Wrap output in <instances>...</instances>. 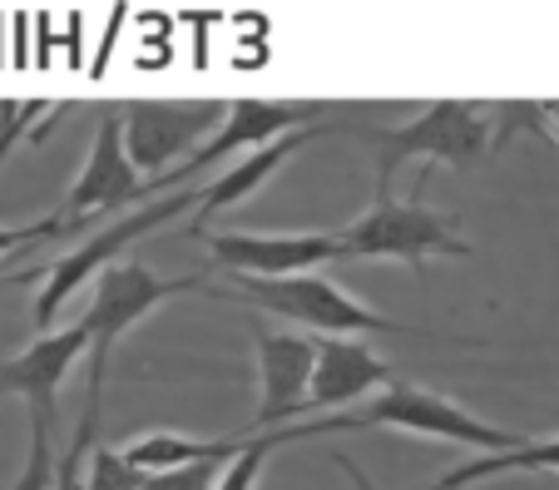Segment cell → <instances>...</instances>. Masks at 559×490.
Here are the masks:
<instances>
[{"label": "cell", "instance_id": "1", "mask_svg": "<svg viewBox=\"0 0 559 490\" xmlns=\"http://www.w3.org/2000/svg\"><path fill=\"white\" fill-rule=\"evenodd\" d=\"M233 298L248 302L258 312L293 322L297 332L312 337H421V342H465V337H441V332L396 322L386 312H377L371 302L352 298L347 288H337L322 273H297V277H238Z\"/></svg>", "mask_w": 559, "mask_h": 490}, {"label": "cell", "instance_id": "2", "mask_svg": "<svg viewBox=\"0 0 559 490\" xmlns=\"http://www.w3.org/2000/svg\"><path fill=\"white\" fill-rule=\"evenodd\" d=\"M371 427H391L406 431V437H426V441H445V446H465L475 456H496V451L520 446L525 437L496 427V421H480L475 411L455 406L451 396L421 392L412 382H391L377 402H367L361 411H337L328 421H302L307 437H332V431H371Z\"/></svg>", "mask_w": 559, "mask_h": 490}, {"label": "cell", "instance_id": "3", "mask_svg": "<svg viewBox=\"0 0 559 490\" xmlns=\"http://www.w3.org/2000/svg\"><path fill=\"white\" fill-rule=\"evenodd\" d=\"M199 273H183V277H164L154 267L134 263V258H119L109 263L105 273L95 277V298H90L85 318L80 327L90 332V382H85V421H99V402H105V372H109V357H115V342L124 332H134L139 322L148 318L154 308H164L169 298L179 292H203Z\"/></svg>", "mask_w": 559, "mask_h": 490}, {"label": "cell", "instance_id": "4", "mask_svg": "<svg viewBox=\"0 0 559 490\" xmlns=\"http://www.w3.org/2000/svg\"><path fill=\"white\" fill-rule=\"evenodd\" d=\"M371 139V159H377V199L391 193L396 169L412 159L421 164H451V169H475L496 150V134H490V115H480L465 99H441V105H426L416 119L396 129H367Z\"/></svg>", "mask_w": 559, "mask_h": 490}, {"label": "cell", "instance_id": "5", "mask_svg": "<svg viewBox=\"0 0 559 490\" xmlns=\"http://www.w3.org/2000/svg\"><path fill=\"white\" fill-rule=\"evenodd\" d=\"M189 208H199V193H193V189L164 193V199H148L144 208H129V214H119L115 224H105L99 234H90L80 248H70V253L40 263V292H35V308H31L35 337H40V332H50L64 302L85 288L90 277L105 273L109 263H119L129 243H139L144 234H154L158 224H169V218L189 214Z\"/></svg>", "mask_w": 559, "mask_h": 490}, {"label": "cell", "instance_id": "6", "mask_svg": "<svg viewBox=\"0 0 559 490\" xmlns=\"http://www.w3.org/2000/svg\"><path fill=\"white\" fill-rule=\"evenodd\" d=\"M342 258H396L426 273L431 258H475V243L455 234V214H436L421 199H377L361 218L337 228Z\"/></svg>", "mask_w": 559, "mask_h": 490}, {"label": "cell", "instance_id": "7", "mask_svg": "<svg viewBox=\"0 0 559 490\" xmlns=\"http://www.w3.org/2000/svg\"><path fill=\"white\" fill-rule=\"evenodd\" d=\"M223 115H228V105H218V99H199V105H189V99H139V105L119 109L124 150L139 174L164 179V174L179 169V159L189 164L199 154L193 144L203 134H218Z\"/></svg>", "mask_w": 559, "mask_h": 490}, {"label": "cell", "instance_id": "8", "mask_svg": "<svg viewBox=\"0 0 559 490\" xmlns=\"http://www.w3.org/2000/svg\"><path fill=\"white\" fill-rule=\"evenodd\" d=\"M312 124H322V105H267V99H238V105H228L218 134H213L189 164H179L174 174L144 183L139 199L148 203V199H164V193H179V183H189L193 174L209 169V164L228 159V154H238V150L253 154V150H263V144H273V139H287V134L312 129Z\"/></svg>", "mask_w": 559, "mask_h": 490}, {"label": "cell", "instance_id": "9", "mask_svg": "<svg viewBox=\"0 0 559 490\" xmlns=\"http://www.w3.org/2000/svg\"><path fill=\"white\" fill-rule=\"evenodd\" d=\"M253 352H258V416L253 431H283V421L307 411L317 367V337L312 332H277L253 318Z\"/></svg>", "mask_w": 559, "mask_h": 490}, {"label": "cell", "instance_id": "10", "mask_svg": "<svg viewBox=\"0 0 559 490\" xmlns=\"http://www.w3.org/2000/svg\"><path fill=\"white\" fill-rule=\"evenodd\" d=\"M189 238H199L213 253V263H223L233 277H297L342 258L337 234H238V228L209 234V228H189Z\"/></svg>", "mask_w": 559, "mask_h": 490}, {"label": "cell", "instance_id": "11", "mask_svg": "<svg viewBox=\"0 0 559 490\" xmlns=\"http://www.w3.org/2000/svg\"><path fill=\"white\" fill-rule=\"evenodd\" d=\"M139 189H144V179H139L134 159L124 150V119H119V109H105L95 124V144H90L85 169H80L70 199H64V218L74 228H85L109 214L119 218L139 203Z\"/></svg>", "mask_w": 559, "mask_h": 490}, {"label": "cell", "instance_id": "12", "mask_svg": "<svg viewBox=\"0 0 559 490\" xmlns=\"http://www.w3.org/2000/svg\"><path fill=\"white\" fill-rule=\"evenodd\" d=\"M85 352H90V332L80 322H70L60 332H40L21 357L0 362V396H21L35 421H55V402H60L64 377H70V367Z\"/></svg>", "mask_w": 559, "mask_h": 490}, {"label": "cell", "instance_id": "13", "mask_svg": "<svg viewBox=\"0 0 559 490\" xmlns=\"http://www.w3.org/2000/svg\"><path fill=\"white\" fill-rule=\"evenodd\" d=\"M402 377L391 372L361 337H322L317 342V367H312V392H307V411H342V406L361 402L367 392H386Z\"/></svg>", "mask_w": 559, "mask_h": 490}, {"label": "cell", "instance_id": "14", "mask_svg": "<svg viewBox=\"0 0 559 490\" xmlns=\"http://www.w3.org/2000/svg\"><path fill=\"white\" fill-rule=\"evenodd\" d=\"M312 134H328V124H312V129H297V134H287V139H273V144H263V150L243 154L238 164H228L213 183H203L199 208H193L199 224H213L218 214H228V208H238L243 199H253V193L263 189V183L273 179V174L283 169L297 150H302V144H312Z\"/></svg>", "mask_w": 559, "mask_h": 490}, {"label": "cell", "instance_id": "15", "mask_svg": "<svg viewBox=\"0 0 559 490\" xmlns=\"http://www.w3.org/2000/svg\"><path fill=\"white\" fill-rule=\"evenodd\" d=\"M496 476H559V437L520 441V446L496 451V456H471L455 470L436 476L426 490H465V486H475V480H496Z\"/></svg>", "mask_w": 559, "mask_h": 490}, {"label": "cell", "instance_id": "16", "mask_svg": "<svg viewBox=\"0 0 559 490\" xmlns=\"http://www.w3.org/2000/svg\"><path fill=\"white\" fill-rule=\"evenodd\" d=\"M253 446V437H223V441H199V437H179V431H148V437H134L124 446V456L134 461L139 470L158 476V470L174 466H193V461H233Z\"/></svg>", "mask_w": 559, "mask_h": 490}, {"label": "cell", "instance_id": "17", "mask_svg": "<svg viewBox=\"0 0 559 490\" xmlns=\"http://www.w3.org/2000/svg\"><path fill=\"white\" fill-rule=\"evenodd\" d=\"M287 441H307L302 421H297V427H283V431H263V437H253V446H248L243 456H233L228 466H223V480H218V490H258V480H263V466H267V456H273L277 446H287Z\"/></svg>", "mask_w": 559, "mask_h": 490}, {"label": "cell", "instance_id": "18", "mask_svg": "<svg viewBox=\"0 0 559 490\" xmlns=\"http://www.w3.org/2000/svg\"><path fill=\"white\" fill-rule=\"evenodd\" d=\"M148 470H139L124 451L99 446L90 451V470H85V490H144Z\"/></svg>", "mask_w": 559, "mask_h": 490}, {"label": "cell", "instance_id": "19", "mask_svg": "<svg viewBox=\"0 0 559 490\" xmlns=\"http://www.w3.org/2000/svg\"><path fill=\"white\" fill-rule=\"evenodd\" d=\"M50 427L55 421H35L31 416V456H25L21 476H15L11 490H55V446H50Z\"/></svg>", "mask_w": 559, "mask_h": 490}, {"label": "cell", "instance_id": "20", "mask_svg": "<svg viewBox=\"0 0 559 490\" xmlns=\"http://www.w3.org/2000/svg\"><path fill=\"white\" fill-rule=\"evenodd\" d=\"M223 466H228V461H193V466L158 470V476L144 480V490H218Z\"/></svg>", "mask_w": 559, "mask_h": 490}, {"label": "cell", "instance_id": "21", "mask_svg": "<svg viewBox=\"0 0 559 490\" xmlns=\"http://www.w3.org/2000/svg\"><path fill=\"white\" fill-rule=\"evenodd\" d=\"M95 427H99V421H85V416H80V431L70 437L60 466H55V490H85L80 466H90V451H95Z\"/></svg>", "mask_w": 559, "mask_h": 490}, {"label": "cell", "instance_id": "22", "mask_svg": "<svg viewBox=\"0 0 559 490\" xmlns=\"http://www.w3.org/2000/svg\"><path fill=\"white\" fill-rule=\"evenodd\" d=\"M70 228H74V224H70L64 214H50V218H40V224H0V258L25 253V248L45 243V238L70 234Z\"/></svg>", "mask_w": 559, "mask_h": 490}, {"label": "cell", "instance_id": "23", "mask_svg": "<svg viewBox=\"0 0 559 490\" xmlns=\"http://www.w3.org/2000/svg\"><path fill=\"white\" fill-rule=\"evenodd\" d=\"M40 109H45L40 99H5V105H0V169H5L15 144L31 139V124L40 119Z\"/></svg>", "mask_w": 559, "mask_h": 490}, {"label": "cell", "instance_id": "24", "mask_svg": "<svg viewBox=\"0 0 559 490\" xmlns=\"http://www.w3.org/2000/svg\"><path fill=\"white\" fill-rule=\"evenodd\" d=\"M332 461H337V470H342V476H347V480H352V486H357V490H381L377 480H371L367 470H361V466H357V461H352V456H342V451H332Z\"/></svg>", "mask_w": 559, "mask_h": 490}, {"label": "cell", "instance_id": "25", "mask_svg": "<svg viewBox=\"0 0 559 490\" xmlns=\"http://www.w3.org/2000/svg\"><path fill=\"white\" fill-rule=\"evenodd\" d=\"M549 115H555V134H559V105H549Z\"/></svg>", "mask_w": 559, "mask_h": 490}]
</instances>
